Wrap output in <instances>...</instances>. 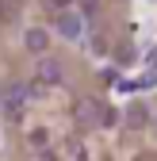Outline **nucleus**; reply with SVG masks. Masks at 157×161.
<instances>
[{"mask_svg":"<svg viewBox=\"0 0 157 161\" xmlns=\"http://www.w3.org/2000/svg\"><path fill=\"white\" fill-rule=\"evenodd\" d=\"M46 4H50V8H57V12H65V8L73 4V0H46Z\"/></svg>","mask_w":157,"mask_h":161,"instance_id":"obj_11","label":"nucleus"},{"mask_svg":"<svg viewBox=\"0 0 157 161\" xmlns=\"http://www.w3.org/2000/svg\"><path fill=\"white\" fill-rule=\"evenodd\" d=\"M146 119H149V108L146 104H130L127 108V123L130 127H146Z\"/></svg>","mask_w":157,"mask_h":161,"instance_id":"obj_6","label":"nucleus"},{"mask_svg":"<svg viewBox=\"0 0 157 161\" xmlns=\"http://www.w3.org/2000/svg\"><path fill=\"white\" fill-rule=\"evenodd\" d=\"M27 96H31V88L23 85V80H12V85L4 88V104L15 111V108H23V100H27Z\"/></svg>","mask_w":157,"mask_h":161,"instance_id":"obj_5","label":"nucleus"},{"mask_svg":"<svg viewBox=\"0 0 157 161\" xmlns=\"http://www.w3.org/2000/svg\"><path fill=\"white\" fill-rule=\"evenodd\" d=\"M62 62H54V58H38V80L42 85H62Z\"/></svg>","mask_w":157,"mask_h":161,"instance_id":"obj_2","label":"nucleus"},{"mask_svg":"<svg viewBox=\"0 0 157 161\" xmlns=\"http://www.w3.org/2000/svg\"><path fill=\"white\" fill-rule=\"evenodd\" d=\"M146 65H149V69H157V46H149V50H146Z\"/></svg>","mask_w":157,"mask_h":161,"instance_id":"obj_10","label":"nucleus"},{"mask_svg":"<svg viewBox=\"0 0 157 161\" xmlns=\"http://www.w3.org/2000/svg\"><path fill=\"white\" fill-rule=\"evenodd\" d=\"M54 35H62L65 42H81V38L88 35V19L81 15V12H57V19H54Z\"/></svg>","mask_w":157,"mask_h":161,"instance_id":"obj_1","label":"nucleus"},{"mask_svg":"<svg viewBox=\"0 0 157 161\" xmlns=\"http://www.w3.org/2000/svg\"><path fill=\"white\" fill-rule=\"evenodd\" d=\"M77 123L81 127H100V104L96 100H81L77 104Z\"/></svg>","mask_w":157,"mask_h":161,"instance_id":"obj_4","label":"nucleus"},{"mask_svg":"<svg viewBox=\"0 0 157 161\" xmlns=\"http://www.w3.org/2000/svg\"><path fill=\"white\" fill-rule=\"evenodd\" d=\"M23 42H27L31 54H46V50H50V31H46V27H31V31L23 35Z\"/></svg>","mask_w":157,"mask_h":161,"instance_id":"obj_3","label":"nucleus"},{"mask_svg":"<svg viewBox=\"0 0 157 161\" xmlns=\"http://www.w3.org/2000/svg\"><path fill=\"white\" fill-rule=\"evenodd\" d=\"M38 161H57V157H54V150H42V153H38Z\"/></svg>","mask_w":157,"mask_h":161,"instance_id":"obj_12","label":"nucleus"},{"mask_svg":"<svg viewBox=\"0 0 157 161\" xmlns=\"http://www.w3.org/2000/svg\"><path fill=\"white\" fill-rule=\"evenodd\" d=\"M81 12H84V19L96 15V0H81Z\"/></svg>","mask_w":157,"mask_h":161,"instance_id":"obj_9","label":"nucleus"},{"mask_svg":"<svg viewBox=\"0 0 157 161\" xmlns=\"http://www.w3.org/2000/svg\"><path fill=\"white\" fill-rule=\"evenodd\" d=\"M31 146H46V130H31Z\"/></svg>","mask_w":157,"mask_h":161,"instance_id":"obj_8","label":"nucleus"},{"mask_svg":"<svg viewBox=\"0 0 157 161\" xmlns=\"http://www.w3.org/2000/svg\"><path fill=\"white\" fill-rule=\"evenodd\" d=\"M115 123H119V111H115V108H100V127H115Z\"/></svg>","mask_w":157,"mask_h":161,"instance_id":"obj_7","label":"nucleus"}]
</instances>
